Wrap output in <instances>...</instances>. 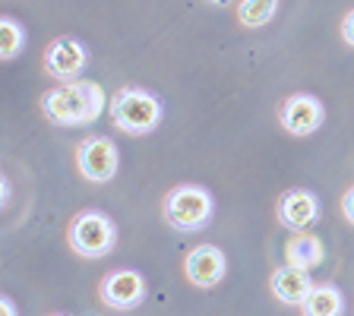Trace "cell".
Wrapping results in <instances>:
<instances>
[{
    "label": "cell",
    "instance_id": "8fae6325",
    "mask_svg": "<svg viewBox=\"0 0 354 316\" xmlns=\"http://www.w3.org/2000/svg\"><path fill=\"white\" fill-rule=\"evenodd\" d=\"M269 291H272L275 301L288 304V307H301L310 297V291H313V279H310V272L285 263L269 275Z\"/></svg>",
    "mask_w": 354,
    "mask_h": 316
},
{
    "label": "cell",
    "instance_id": "9c48e42d",
    "mask_svg": "<svg viewBox=\"0 0 354 316\" xmlns=\"http://www.w3.org/2000/svg\"><path fill=\"white\" fill-rule=\"evenodd\" d=\"M184 275L193 288H215L228 275V257L215 243H196L184 257Z\"/></svg>",
    "mask_w": 354,
    "mask_h": 316
},
{
    "label": "cell",
    "instance_id": "52a82bcc",
    "mask_svg": "<svg viewBox=\"0 0 354 316\" xmlns=\"http://www.w3.org/2000/svg\"><path fill=\"white\" fill-rule=\"evenodd\" d=\"M326 120V108L317 95L310 92H295L288 95L279 108V124L291 136H313Z\"/></svg>",
    "mask_w": 354,
    "mask_h": 316
},
{
    "label": "cell",
    "instance_id": "9a60e30c",
    "mask_svg": "<svg viewBox=\"0 0 354 316\" xmlns=\"http://www.w3.org/2000/svg\"><path fill=\"white\" fill-rule=\"evenodd\" d=\"M22 48H26V29H22V22L13 19V16H3V19H0V57L16 60Z\"/></svg>",
    "mask_w": 354,
    "mask_h": 316
},
{
    "label": "cell",
    "instance_id": "8992f818",
    "mask_svg": "<svg viewBox=\"0 0 354 316\" xmlns=\"http://www.w3.org/2000/svg\"><path fill=\"white\" fill-rule=\"evenodd\" d=\"M86 64H88L86 44L73 35L54 38V41L44 48V57H41L44 73L51 76V80H57V82H76L80 73L86 70Z\"/></svg>",
    "mask_w": 354,
    "mask_h": 316
},
{
    "label": "cell",
    "instance_id": "7a4b0ae2",
    "mask_svg": "<svg viewBox=\"0 0 354 316\" xmlns=\"http://www.w3.org/2000/svg\"><path fill=\"white\" fill-rule=\"evenodd\" d=\"M108 114L118 130L130 133V136H146V133H155V127L162 124L165 111L152 92H146L140 86H124L111 95Z\"/></svg>",
    "mask_w": 354,
    "mask_h": 316
},
{
    "label": "cell",
    "instance_id": "ffe728a7",
    "mask_svg": "<svg viewBox=\"0 0 354 316\" xmlns=\"http://www.w3.org/2000/svg\"><path fill=\"white\" fill-rule=\"evenodd\" d=\"M51 316H66V313H51Z\"/></svg>",
    "mask_w": 354,
    "mask_h": 316
},
{
    "label": "cell",
    "instance_id": "d6986e66",
    "mask_svg": "<svg viewBox=\"0 0 354 316\" xmlns=\"http://www.w3.org/2000/svg\"><path fill=\"white\" fill-rule=\"evenodd\" d=\"M206 3H209V7H228L231 0H206Z\"/></svg>",
    "mask_w": 354,
    "mask_h": 316
},
{
    "label": "cell",
    "instance_id": "30bf717a",
    "mask_svg": "<svg viewBox=\"0 0 354 316\" xmlns=\"http://www.w3.org/2000/svg\"><path fill=\"white\" fill-rule=\"evenodd\" d=\"M275 219H279L288 231H295V234L297 231H307V228H313L319 219V199L310 190H301V187L285 190L279 196V203H275Z\"/></svg>",
    "mask_w": 354,
    "mask_h": 316
},
{
    "label": "cell",
    "instance_id": "ba28073f",
    "mask_svg": "<svg viewBox=\"0 0 354 316\" xmlns=\"http://www.w3.org/2000/svg\"><path fill=\"white\" fill-rule=\"evenodd\" d=\"M98 301L111 310H136L146 301V279L136 269H114L98 285Z\"/></svg>",
    "mask_w": 354,
    "mask_h": 316
},
{
    "label": "cell",
    "instance_id": "ac0fdd59",
    "mask_svg": "<svg viewBox=\"0 0 354 316\" xmlns=\"http://www.w3.org/2000/svg\"><path fill=\"white\" fill-rule=\"evenodd\" d=\"M0 316H19V310H16V304L10 297H0Z\"/></svg>",
    "mask_w": 354,
    "mask_h": 316
},
{
    "label": "cell",
    "instance_id": "4fadbf2b",
    "mask_svg": "<svg viewBox=\"0 0 354 316\" xmlns=\"http://www.w3.org/2000/svg\"><path fill=\"white\" fill-rule=\"evenodd\" d=\"M304 316H342L345 313V295L339 288L326 281V285H313L310 297L301 304Z\"/></svg>",
    "mask_w": 354,
    "mask_h": 316
},
{
    "label": "cell",
    "instance_id": "3957f363",
    "mask_svg": "<svg viewBox=\"0 0 354 316\" xmlns=\"http://www.w3.org/2000/svg\"><path fill=\"white\" fill-rule=\"evenodd\" d=\"M212 215H215V203L206 187L180 184L165 193V199H162V219L174 231H180V234L203 231L212 221Z\"/></svg>",
    "mask_w": 354,
    "mask_h": 316
},
{
    "label": "cell",
    "instance_id": "5b68a950",
    "mask_svg": "<svg viewBox=\"0 0 354 316\" xmlns=\"http://www.w3.org/2000/svg\"><path fill=\"white\" fill-rule=\"evenodd\" d=\"M118 165H120V152L111 136L92 133L76 149V168H80V177H86L88 184H108L111 177L118 174Z\"/></svg>",
    "mask_w": 354,
    "mask_h": 316
},
{
    "label": "cell",
    "instance_id": "2e32d148",
    "mask_svg": "<svg viewBox=\"0 0 354 316\" xmlns=\"http://www.w3.org/2000/svg\"><path fill=\"white\" fill-rule=\"evenodd\" d=\"M339 32H342V41H345L348 48H354V7L348 10L345 16H342V22H339Z\"/></svg>",
    "mask_w": 354,
    "mask_h": 316
},
{
    "label": "cell",
    "instance_id": "e0dca14e",
    "mask_svg": "<svg viewBox=\"0 0 354 316\" xmlns=\"http://www.w3.org/2000/svg\"><path fill=\"white\" fill-rule=\"evenodd\" d=\"M339 206H342V215H345L348 225H354V184L348 187L345 193H342V203H339Z\"/></svg>",
    "mask_w": 354,
    "mask_h": 316
},
{
    "label": "cell",
    "instance_id": "7c38bea8",
    "mask_svg": "<svg viewBox=\"0 0 354 316\" xmlns=\"http://www.w3.org/2000/svg\"><path fill=\"white\" fill-rule=\"evenodd\" d=\"M326 259V243L317 234H307V231H297V234L288 237L285 243V263L304 269V272H313L317 266H323Z\"/></svg>",
    "mask_w": 354,
    "mask_h": 316
},
{
    "label": "cell",
    "instance_id": "5bb4252c",
    "mask_svg": "<svg viewBox=\"0 0 354 316\" xmlns=\"http://www.w3.org/2000/svg\"><path fill=\"white\" fill-rule=\"evenodd\" d=\"M279 7L281 0H237L234 16L243 29H263V26H269L275 19Z\"/></svg>",
    "mask_w": 354,
    "mask_h": 316
},
{
    "label": "cell",
    "instance_id": "277c9868",
    "mask_svg": "<svg viewBox=\"0 0 354 316\" xmlns=\"http://www.w3.org/2000/svg\"><path fill=\"white\" fill-rule=\"evenodd\" d=\"M66 243L80 259H104L118 243V225L111 215L86 209V212L73 215L70 228H66Z\"/></svg>",
    "mask_w": 354,
    "mask_h": 316
},
{
    "label": "cell",
    "instance_id": "6da1fadb",
    "mask_svg": "<svg viewBox=\"0 0 354 316\" xmlns=\"http://www.w3.org/2000/svg\"><path fill=\"white\" fill-rule=\"evenodd\" d=\"M41 114L57 127H86L104 114V92L98 82H60L41 95Z\"/></svg>",
    "mask_w": 354,
    "mask_h": 316
}]
</instances>
